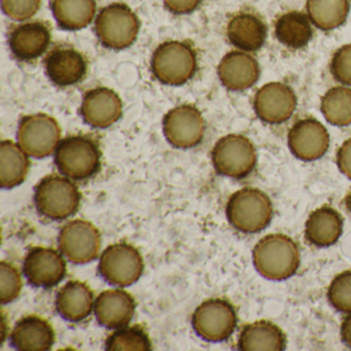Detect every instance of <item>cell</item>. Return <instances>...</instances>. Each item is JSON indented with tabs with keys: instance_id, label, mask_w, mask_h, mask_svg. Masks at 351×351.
Returning a JSON list of instances; mask_svg holds the SVG:
<instances>
[{
	"instance_id": "cell-1",
	"label": "cell",
	"mask_w": 351,
	"mask_h": 351,
	"mask_svg": "<svg viewBox=\"0 0 351 351\" xmlns=\"http://www.w3.org/2000/svg\"><path fill=\"white\" fill-rule=\"evenodd\" d=\"M252 261L256 271L265 278L285 280L299 269L301 252L293 238L285 234H270L256 244Z\"/></svg>"
},
{
	"instance_id": "cell-2",
	"label": "cell",
	"mask_w": 351,
	"mask_h": 351,
	"mask_svg": "<svg viewBox=\"0 0 351 351\" xmlns=\"http://www.w3.org/2000/svg\"><path fill=\"white\" fill-rule=\"evenodd\" d=\"M82 195L77 184L67 176L50 174L43 178L34 192L38 213L52 221H63L77 213Z\"/></svg>"
},
{
	"instance_id": "cell-3",
	"label": "cell",
	"mask_w": 351,
	"mask_h": 351,
	"mask_svg": "<svg viewBox=\"0 0 351 351\" xmlns=\"http://www.w3.org/2000/svg\"><path fill=\"white\" fill-rule=\"evenodd\" d=\"M226 215L232 227L242 233H258L266 229L273 217V205L266 193L244 188L230 197Z\"/></svg>"
},
{
	"instance_id": "cell-4",
	"label": "cell",
	"mask_w": 351,
	"mask_h": 351,
	"mask_svg": "<svg viewBox=\"0 0 351 351\" xmlns=\"http://www.w3.org/2000/svg\"><path fill=\"white\" fill-rule=\"evenodd\" d=\"M197 66L196 51L180 40L163 43L152 56V73L164 85H184L194 77Z\"/></svg>"
},
{
	"instance_id": "cell-5",
	"label": "cell",
	"mask_w": 351,
	"mask_h": 351,
	"mask_svg": "<svg viewBox=\"0 0 351 351\" xmlns=\"http://www.w3.org/2000/svg\"><path fill=\"white\" fill-rule=\"evenodd\" d=\"M55 163L63 176L75 180H88L101 165V151L91 137L73 135L59 143Z\"/></svg>"
},
{
	"instance_id": "cell-6",
	"label": "cell",
	"mask_w": 351,
	"mask_h": 351,
	"mask_svg": "<svg viewBox=\"0 0 351 351\" xmlns=\"http://www.w3.org/2000/svg\"><path fill=\"white\" fill-rule=\"evenodd\" d=\"M141 30L136 14L125 3L106 5L95 19V32L102 46L124 50L134 44Z\"/></svg>"
},
{
	"instance_id": "cell-7",
	"label": "cell",
	"mask_w": 351,
	"mask_h": 351,
	"mask_svg": "<svg viewBox=\"0 0 351 351\" xmlns=\"http://www.w3.org/2000/svg\"><path fill=\"white\" fill-rule=\"evenodd\" d=\"M211 161L217 173L240 180L254 171L258 154L250 138L241 134H229L215 143Z\"/></svg>"
},
{
	"instance_id": "cell-8",
	"label": "cell",
	"mask_w": 351,
	"mask_h": 351,
	"mask_svg": "<svg viewBox=\"0 0 351 351\" xmlns=\"http://www.w3.org/2000/svg\"><path fill=\"white\" fill-rule=\"evenodd\" d=\"M60 125L47 114H28L19 122L18 145L29 157L44 159L53 155L61 143Z\"/></svg>"
},
{
	"instance_id": "cell-9",
	"label": "cell",
	"mask_w": 351,
	"mask_h": 351,
	"mask_svg": "<svg viewBox=\"0 0 351 351\" xmlns=\"http://www.w3.org/2000/svg\"><path fill=\"white\" fill-rule=\"evenodd\" d=\"M143 258L134 246L116 243L108 246L100 256L98 272L114 287H130L143 275Z\"/></svg>"
},
{
	"instance_id": "cell-10",
	"label": "cell",
	"mask_w": 351,
	"mask_h": 351,
	"mask_svg": "<svg viewBox=\"0 0 351 351\" xmlns=\"http://www.w3.org/2000/svg\"><path fill=\"white\" fill-rule=\"evenodd\" d=\"M193 328L203 340L221 342L233 334L237 315L232 304L223 299H209L201 303L192 316Z\"/></svg>"
},
{
	"instance_id": "cell-11",
	"label": "cell",
	"mask_w": 351,
	"mask_h": 351,
	"mask_svg": "<svg viewBox=\"0 0 351 351\" xmlns=\"http://www.w3.org/2000/svg\"><path fill=\"white\" fill-rule=\"evenodd\" d=\"M58 245L63 256L73 264H87L97 258L101 235L91 221L77 219L61 228Z\"/></svg>"
},
{
	"instance_id": "cell-12",
	"label": "cell",
	"mask_w": 351,
	"mask_h": 351,
	"mask_svg": "<svg viewBox=\"0 0 351 351\" xmlns=\"http://www.w3.org/2000/svg\"><path fill=\"white\" fill-rule=\"evenodd\" d=\"M206 124L194 106L182 104L170 110L163 119L164 136L176 149L196 147L204 137Z\"/></svg>"
},
{
	"instance_id": "cell-13",
	"label": "cell",
	"mask_w": 351,
	"mask_h": 351,
	"mask_svg": "<svg viewBox=\"0 0 351 351\" xmlns=\"http://www.w3.org/2000/svg\"><path fill=\"white\" fill-rule=\"evenodd\" d=\"M298 98L291 86L281 82H270L256 92L252 108L256 117L264 123L279 125L295 114Z\"/></svg>"
},
{
	"instance_id": "cell-14",
	"label": "cell",
	"mask_w": 351,
	"mask_h": 351,
	"mask_svg": "<svg viewBox=\"0 0 351 351\" xmlns=\"http://www.w3.org/2000/svg\"><path fill=\"white\" fill-rule=\"evenodd\" d=\"M289 151L302 161H316L326 155L330 147V134L324 124L313 118L295 122L289 131Z\"/></svg>"
},
{
	"instance_id": "cell-15",
	"label": "cell",
	"mask_w": 351,
	"mask_h": 351,
	"mask_svg": "<svg viewBox=\"0 0 351 351\" xmlns=\"http://www.w3.org/2000/svg\"><path fill=\"white\" fill-rule=\"evenodd\" d=\"M66 262L62 252L48 247H34L26 254L23 272L28 282L36 287L50 289L66 275Z\"/></svg>"
},
{
	"instance_id": "cell-16",
	"label": "cell",
	"mask_w": 351,
	"mask_h": 351,
	"mask_svg": "<svg viewBox=\"0 0 351 351\" xmlns=\"http://www.w3.org/2000/svg\"><path fill=\"white\" fill-rule=\"evenodd\" d=\"M217 75L226 89L233 92L245 91L258 83L261 75L260 63L252 53L232 51L219 61Z\"/></svg>"
},
{
	"instance_id": "cell-17",
	"label": "cell",
	"mask_w": 351,
	"mask_h": 351,
	"mask_svg": "<svg viewBox=\"0 0 351 351\" xmlns=\"http://www.w3.org/2000/svg\"><path fill=\"white\" fill-rule=\"evenodd\" d=\"M44 65L49 79L58 87L77 85L87 75V59L71 47L53 49L45 58Z\"/></svg>"
},
{
	"instance_id": "cell-18",
	"label": "cell",
	"mask_w": 351,
	"mask_h": 351,
	"mask_svg": "<svg viewBox=\"0 0 351 351\" xmlns=\"http://www.w3.org/2000/svg\"><path fill=\"white\" fill-rule=\"evenodd\" d=\"M123 102L117 92L100 87L86 92L81 106L82 118L94 128L106 129L120 120Z\"/></svg>"
},
{
	"instance_id": "cell-19",
	"label": "cell",
	"mask_w": 351,
	"mask_h": 351,
	"mask_svg": "<svg viewBox=\"0 0 351 351\" xmlns=\"http://www.w3.org/2000/svg\"><path fill=\"white\" fill-rule=\"evenodd\" d=\"M52 34L45 22H23L14 26L9 34L12 54L20 61L40 58L48 50Z\"/></svg>"
},
{
	"instance_id": "cell-20",
	"label": "cell",
	"mask_w": 351,
	"mask_h": 351,
	"mask_svg": "<svg viewBox=\"0 0 351 351\" xmlns=\"http://www.w3.org/2000/svg\"><path fill=\"white\" fill-rule=\"evenodd\" d=\"M136 303L134 298L124 289L102 291L95 301L94 311L102 326L110 330L124 328L134 316Z\"/></svg>"
},
{
	"instance_id": "cell-21",
	"label": "cell",
	"mask_w": 351,
	"mask_h": 351,
	"mask_svg": "<svg viewBox=\"0 0 351 351\" xmlns=\"http://www.w3.org/2000/svg\"><path fill=\"white\" fill-rule=\"evenodd\" d=\"M226 34L237 50L254 53L261 50L266 43L268 28L260 16L252 12H241L229 20Z\"/></svg>"
},
{
	"instance_id": "cell-22",
	"label": "cell",
	"mask_w": 351,
	"mask_h": 351,
	"mask_svg": "<svg viewBox=\"0 0 351 351\" xmlns=\"http://www.w3.org/2000/svg\"><path fill=\"white\" fill-rule=\"evenodd\" d=\"M52 324L38 315L22 318L16 324L11 334V343L21 351H48L55 343Z\"/></svg>"
},
{
	"instance_id": "cell-23",
	"label": "cell",
	"mask_w": 351,
	"mask_h": 351,
	"mask_svg": "<svg viewBox=\"0 0 351 351\" xmlns=\"http://www.w3.org/2000/svg\"><path fill=\"white\" fill-rule=\"evenodd\" d=\"M55 304L58 313L67 322H83L95 305L94 293L85 282L71 280L59 289Z\"/></svg>"
},
{
	"instance_id": "cell-24",
	"label": "cell",
	"mask_w": 351,
	"mask_h": 351,
	"mask_svg": "<svg viewBox=\"0 0 351 351\" xmlns=\"http://www.w3.org/2000/svg\"><path fill=\"white\" fill-rule=\"evenodd\" d=\"M342 232V217L336 209L330 206L316 209L306 221V239L317 247H328L336 243Z\"/></svg>"
},
{
	"instance_id": "cell-25",
	"label": "cell",
	"mask_w": 351,
	"mask_h": 351,
	"mask_svg": "<svg viewBox=\"0 0 351 351\" xmlns=\"http://www.w3.org/2000/svg\"><path fill=\"white\" fill-rule=\"evenodd\" d=\"M285 345V332L268 320L246 324L238 338V349L241 351H282Z\"/></svg>"
},
{
	"instance_id": "cell-26",
	"label": "cell",
	"mask_w": 351,
	"mask_h": 351,
	"mask_svg": "<svg viewBox=\"0 0 351 351\" xmlns=\"http://www.w3.org/2000/svg\"><path fill=\"white\" fill-rule=\"evenodd\" d=\"M277 40L293 50L305 48L313 38V24L307 14L289 11L277 18L274 25Z\"/></svg>"
},
{
	"instance_id": "cell-27",
	"label": "cell",
	"mask_w": 351,
	"mask_h": 351,
	"mask_svg": "<svg viewBox=\"0 0 351 351\" xmlns=\"http://www.w3.org/2000/svg\"><path fill=\"white\" fill-rule=\"evenodd\" d=\"M29 156L18 143L3 141L0 143V186L3 189L16 188L23 184L29 172Z\"/></svg>"
},
{
	"instance_id": "cell-28",
	"label": "cell",
	"mask_w": 351,
	"mask_h": 351,
	"mask_svg": "<svg viewBox=\"0 0 351 351\" xmlns=\"http://www.w3.org/2000/svg\"><path fill=\"white\" fill-rule=\"evenodd\" d=\"M53 16L62 29L77 32L88 27L96 17V0H52Z\"/></svg>"
},
{
	"instance_id": "cell-29",
	"label": "cell",
	"mask_w": 351,
	"mask_h": 351,
	"mask_svg": "<svg viewBox=\"0 0 351 351\" xmlns=\"http://www.w3.org/2000/svg\"><path fill=\"white\" fill-rule=\"evenodd\" d=\"M350 13L349 0H306V14L322 32L338 29Z\"/></svg>"
},
{
	"instance_id": "cell-30",
	"label": "cell",
	"mask_w": 351,
	"mask_h": 351,
	"mask_svg": "<svg viewBox=\"0 0 351 351\" xmlns=\"http://www.w3.org/2000/svg\"><path fill=\"white\" fill-rule=\"evenodd\" d=\"M320 112L334 126H350L351 87L340 85L328 90L320 99Z\"/></svg>"
},
{
	"instance_id": "cell-31",
	"label": "cell",
	"mask_w": 351,
	"mask_h": 351,
	"mask_svg": "<svg viewBox=\"0 0 351 351\" xmlns=\"http://www.w3.org/2000/svg\"><path fill=\"white\" fill-rule=\"evenodd\" d=\"M151 349L149 335L141 326L118 328L108 336L106 343L108 351H149Z\"/></svg>"
},
{
	"instance_id": "cell-32",
	"label": "cell",
	"mask_w": 351,
	"mask_h": 351,
	"mask_svg": "<svg viewBox=\"0 0 351 351\" xmlns=\"http://www.w3.org/2000/svg\"><path fill=\"white\" fill-rule=\"evenodd\" d=\"M330 305L343 313H351V271L337 275L328 289Z\"/></svg>"
},
{
	"instance_id": "cell-33",
	"label": "cell",
	"mask_w": 351,
	"mask_h": 351,
	"mask_svg": "<svg viewBox=\"0 0 351 351\" xmlns=\"http://www.w3.org/2000/svg\"><path fill=\"white\" fill-rule=\"evenodd\" d=\"M21 274L13 264L3 261L0 264V303L3 305L15 301L22 291Z\"/></svg>"
},
{
	"instance_id": "cell-34",
	"label": "cell",
	"mask_w": 351,
	"mask_h": 351,
	"mask_svg": "<svg viewBox=\"0 0 351 351\" xmlns=\"http://www.w3.org/2000/svg\"><path fill=\"white\" fill-rule=\"evenodd\" d=\"M330 71L340 85L351 87V44L336 50L330 59Z\"/></svg>"
},
{
	"instance_id": "cell-35",
	"label": "cell",
	"mask_w": 351,
	"mask_h": 351,
	"mask_svg": "<svg viewBox=\"0 0 351 351\" xmlns=\"http://www.w3.org/2000/svg\"><path fill=\"white\" fill-rule=\"evenodd\" d=\"M42 3L43 0H1V8L10 19L26 22L40 11Z\"/></svg>"
},
{
	"instance_id": "cell-36",
	"label": "cell",
	"mask_w": 351,
	"mask_h": 351,
	"mask_svg": "<svg viewBox=\"0 0 351 351\" xmlns=\"http://www.w3.org/2000/svg\"><path fill=\"white\" fill-rule=\"evenodd\" d=\"M202 0H163L164 7L176 15H186L198 9Z\"/></svg>"
},
{
	"instance_id": "cell-37",
	"label": "cell",
	"mask_w": 351,
	"mask_h": 351,
	"mask_svg": "<svg viewBox=\"0 0 351 351\" xmlns=\"http://www.w3.org/2000/svg\"><path fill=\"white\" fill-rule=\"evenodd\" d=\"M336 162L341 173L351 180V137L339 147Z\"/></svg>"
},
{
	"instance_id": "cell-38",
	"label": "cell",
	"mask_w": 351,
	"mask_h": 351,
	"mask_svg": "<svg viewBox=\"0 0 351 351\" xmlns=\"http://www.w3.org/2000/svg\"><path fill=\"white\" fill-rule=\"evenodd\" d=\"M341 337L343 342L351 348V313L345 317L343 320L342 326H341Z\"/></svg>"
},
{
	"instance_id": "cell-39",
	"label": "cell",
	"mask_w": 351,
	"mask_h": 351,
	"mask_svg": "<svg viewBox=\"0 0 351 351\" xmlns=\"http://www.w3.org/2000/svg\"><path fill=\"white\" fill-rule=\"evenodd\" d=\"M347 208H348L349 213H351V193L348 195L346 199Z\"/></svg>"
}]
</instances>
